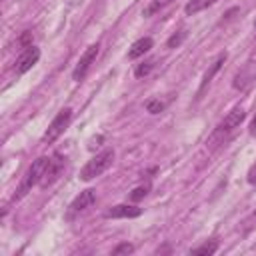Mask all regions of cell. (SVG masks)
Instances as JSON below:
<instances>
[{
	"label": "cell",
	"instance_id": "1",
	"mask_svg": "<svg viewBox=\"0 0 256 256\" xmlns=\"http://www.w3.org/2000/svg\"><path fill=\"white\" fill-rule=\"evenodd\" d=\"M114 156H116L114 148H104L102 152H98L96 156H92V158L82 166V170H80V180L88 182V180L100 176L102 172H106V170L112 166Z\"/></svg>",
	"mask_w": 256,
	"mask_h": 256
},
{
	"label": "cell",
	"instance_id": "2",
	"mask_svg": "<svg viewBox=\"0 0 256 256\" xmlns=\"http://www.w3.org/2000/svg\"><path fill=\"white\" fill-rule=\"evenodd\" d=\"M46 164H48V156H40V158H36V160L30 164V168H28V170H26V174L22 176L20 186L16 188L14 200L24 198V196L32 190V186L40 184V180H42V176H44V170H46Z\"/></svg>",
	"mask_w": 256,
	"mask_h": 256
},
{
	"label": "cell",
	"instance_id": "3",
	"mask_svg": "<svg viewBox=\"0 0 256 256\" xmlns=\"http://www.w3.org/2000/svg\"><path fill=\"white\" fill-rule=\"evenodd\" d=\"M244 118H246V112H244L242 106L232 108V110L224 116V120L216 126V130H214V134H212V140H226V138H228V136L242 124Z\"/></svg>",
	"mask_w": 256,
	"mask_h": 256
},
{
	"label": "cell",
	"instance_id": "4",
	"mask_svg": "<svg viewBox=\"0 0 256 256\" xmlns=\"http://www.w3.org/2000/svg\"><path fill=\"white\" fill-rule=\"evenodd\" d=\"M70 120H72V108H62V110L52 118V122L48 124L46 132H44V136H42V142H44V144H52L56 138H60V136L64 134V130L68 128Z\"/></svg>",
	"mask_w": 256,
	"mask_h": 256
},
{
	"label": "cell",
	"instance_id": "5",
	"mask_svg": "<svg viewBox=\"0 0 256 256\" xmlns=\"http://www.w3.org/2000/svg\"><path fill=\"white\" fill-rule=\"evenodd\" d=\"M98 50H100V46H98V44H90V46L84 50V54L80 56V60H78V64H76V68L72 70V78H74L76 82H82V80L86 78V74L90 72L92 64L96 62Z\"/></svg>",
	"mask_w": 256,
	"mask_h": 256
},
{
	"label": "cell",
	"instance_id": "6",
	"mask_svg": "<svg viewBox=\"0 0 256 256\" xmlns=\"http://www.w3.org/2000/svg\"><path fill=\"white\" fill-rule=\"evenodd\" d=\"M64 162H66V158H64L62 154H52V156L48 158L44 176H42V180H40V186H42V188L50 186V184L60 176V172L64 170Z\"/></svg>",
	"mask_w": 256,
	"mask_h": 256
},
{
	"label": "cell",
	"instance_id": "7",
	"mask_svg": "<svg viewBox=\"0 0 256 256\" xmlns=\"http://www.w3.org/2000/svg\"><path fill=\"white\" fill-rule=\"evenodd\" d=\"M96 202V194H94V190H82L74 200H72V204H70V208H68V214H66V218L68 220H72L76 214H80V212H84V210H88L92 204Z\"/></svg>",
	"mask_w": 256,
	"mask_h": 256
},
{
	"label": "cell",
	"instance_id": "8",
	"mask_svg": "<svg viewBox=\"0 0 256 256\" xmlns=\"http://www.w3.org/2000/svg\"><path fill=\"white\" fill-rule=\"evenodd\" d=\"M38 58H40V50H38L36 46H28V48H24V50L18 54L16 64H14L16 74H24V72H28V70L38 62Z\"/></svg>",
	"mask_w": 256,
	"mask_h": 256
},
{
	"label": "cell",
	"instance_id": "9",
	"mask_svg": "<svg viewBox=\"0 0 256 256\" xmlns=\"http://www.w3.org/2000/svg\"><path fill=\"white\" fill-rule=\"evenodd\" d=\"M140 214H142V208L132 204H116L104 212L106 218H138Z\"/></svg>",
	"mask_w": 256,
	"mask_h": 256
},
{
	"label": "cell",
	"instance_id": "10",
	"mask_svg": "<svg viewBox=\"0 0 256 256\" xmlns=\"http://www.w3.org/2000/svg\"><path fill=\"white\" fill-rule=\"evenodd\" d=\"M152 38L150 36H144V38H138L132 46H130V50H128V58L130 60H136V58H140V56H144L150 48H152Z\"/></svg>",
	"mask_w": 256,
	"mask_h": 256
},
{
	"label": "cell",
	"instance_id": "11",
	"mask_svg": "<svg viewBox=\"0 0 256 256\" xmlns=\"http://www.w3.org/2000/svg\"><path fill=\"white\" fill-rule=\"evenodd\" d=\"M226 58H228V56H226V52H224V54H220V56H218V58L212 62V66L206 70V74H204V78H202V84H200V92H202V90H204V88H206V86L212 82L214 74H216V72L222 68V64L226 62Z\"/></svg>",
	"mask_w": 256,
	"mask_h": 256
},
{
	"label": "cell",
	"instance_id": "12",
	"mask_svg": "<svg viewBox=\"0 0 256 256\" xmlns=\"http://www.w3.org/2000/svg\"><path fill=\"white\" fill-rule=\"evenodd\" d=\"M216 2H218V0H190V2L184 6V12H186V14H196V12L208 8V6L216 4Z\"/></svg>",
	"mask_w": 256,
	"mask_h": 256
},
{
	"label": "cell",
	"instance_id": "13",
	"mask_svg": "<svg viewBox=\"0 0 256 256\" xmlns=\"http://www.w3.org/2000/svg\"><path fill=\"white\" fill-rule=\"evenodd\" d=\"M216 250H218V244L214 240H210V242H204V244L192 248L190 254H194V256H208V254H214Z\"/></svg>",
	"mask_w": 256,
	"mask_h": 256
},
{
	"label": "cell",
	"instance_id": "14",
	"mask_svg": "<svg viewBox=\"0 0 256 256\" xmlns=\"http://www.w3.org/2000/svg\"><path fill=\"white\" fill-rule=\"evenodd\" d=\"M168 4H172V0H150V4L144 8V16H154V14H158L160 10H164Z\"/></svg>",
	"mask_w": 256,
	"mask_h": 256
},
{
	"label": "cell",
	"instance_id": "15",
	"mask_svg": "<svg viewBox=\"0 0 256 256\" xmlns=\"http://www.w3.org/2000/svg\"><path fill=\"white\" fill-rule=\"evenodd\" d=\"M152 68H154V60H146V62H142V64H138V66H136V70H134V76H136V78L148 76Z\"/></svg>",
	"mask_w": 256,
	"mask_h": 256
},
{
	"label": "cell",
	"instance_id": "16",
	"mask_svg": "<svg viewBox=\"0 0 256 256\" xmlns=\"http://www.w3.org/2000/svg\"><path fill=\"white\" fill-rule=\"evenodd\" d=\"M148 192H150V184H144V186H136V188L130 192V200L138 202V200H142V198H144Z\"/></svg>",
	"mask_w": 256,
	"mask_h": 256
},
{
	"label": "cell",
	"instance_id": "17",
	"mask_svg": "<svg viewBox=\"0 0 256 256\" xmlns=\"http://www.w3.org/2000/svg\"><path fill=\"white\" fill-rule=\"evenodd\" d=\"M186 38V30H180L178 34H172L170 38H168V42H166V46L168 48H178L180 44H182V40Z\"/></svg>",
	"mask_w": 256,
	"mask_h": 256
},
{
	"label": "cell",
	"instance_id": "18",
	"mask_svg": "<svg viewBox=\"0 0 256 256\" xmlns=\"http://www.w3.org/2000/svg\"><path fill=\"white\" fill-rule=\"evenodd\" d=\"M132 252H134V246H132V244H128V242L118 244V246L112 250V254H114V256H120V254H132Z\"/></svg>",
	"mask_w": 256,
	"mask_h": 256
},
{
	"label": "cell",
	"instance_id": "19",
	"mask_svg": "<svg viewBox=\"0 0 256 256\" xmlns=\"http://www.w3.org/2000/svg\"><path fill=\"white\" fill-rule=\"evenodd\" d=\"M162 108H164V102H160V100H148L146 102V110L150 114H158Z\"/></svg>",
	"mask_w": 256,
	"mask_h": 256
},
{
	"label": "cell",
	"instance_id": "20",
	"mask_svg": "<svg viewBox=\"0 0 256 256\" xmlns=\"http://www.w3.org/2000/svg\"><path fill=\"white\" fill-rule=\"evenodd\" d=\"M248 182L250 184H256V162L250 166V170H248Z\"/></svg>",
	"mask_w": 256,
	"mask_h": 256
},
{
	"label": "cell",
	"instance_id": "21",
	"mask_svg": "<svg viewBox=\"0 0 256 256\" xmlns=\"http://www.w3.org/2000/svg\"><path fill=\"white\" fill-rule=\"evenodd\" d=\"M250 136H256V114H254V118L250 122Z\"/></svg>",
	"mask_w": 256,
	"mask_h": 256
}]
</instances>
